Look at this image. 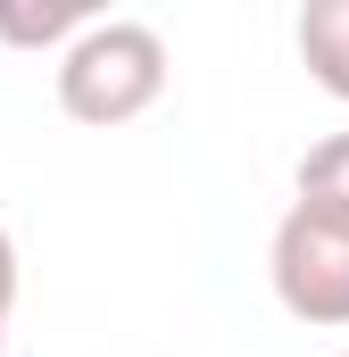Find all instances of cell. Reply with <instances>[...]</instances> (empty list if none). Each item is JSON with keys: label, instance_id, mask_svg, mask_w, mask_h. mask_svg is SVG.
I'll return each instance as SVG.
<instances>
[{"label": "cell", "instance_id": "6", "mask_svg": "<svg viewBox=\"0 0 349 357\" xmlns=\"http://www.w3.org/2000/svg\"><path fill=\"white\" fill-rule=\"evenodd\" d=\"M8 307H17V241L0 225V324H8Z\"/></svg>", "mask_w": 349, "mask_h": 357}, {"label": "cell", "instance_id": "4", "mask_svg": "<svg viewBox=\"0 0 349 357\" xmlns=\"http://www.w3.org/2000/svg\"><path fill=\"white\" fill-rule=\"evenodd\" d=\"M91 25V0H0V42L8 50H67Z\"/></svg>", "mask_w": 349, "mask_h": 357}, {"label": "cell", "instance_id": "8", "mask_svg": "<svg viewBox=\"0 0 349 357\" xmlns=\"http://www.w3.org/2000/svg\"><path fill=\"white\" fill-rule=\"evenodd\" d=\"M341 357H349V349H341Z\"/></svg>", "mask_w": 349, "mask_h": 357}, {"label": "cell", "instance_id": "2", "mask_svg": "<svg viewBox=\"0 0 349 357\" xmlns=\"http://www.w3.org/2000/svg\"><path fill=\"white\" fill-rule=\"evenodd\" d=\"M266 282H274L283 316L341 333L349 324V216L291 199L283 225H274V241H266Z\"/></svg>", "mask_w": 349, "mask_h": 357}, {"label": "cell", "instance_id": "3", "mask_svg": "<svg viewBox=\"0 0 349 357\" xmlns=\"http://www.w3.org/2000/svg\"><path fill=\"white\" fill-rule=\"evenodd\" d=\"M299 67L333 100H349V0H308L299 8Z\"/></svg>", "mask_w": 349, "mask_h": 357}, {"label": "cell", "instance_id": "5", "mask_svg": "<svg viewBox=\"0 0 349 357\" xmlns=\"http://www.w3.org/2000/svg\"><path fill=\"white\" fill-rule=\"evenodd\" d=\"M299 199H308V208L349 216V133H325V142L299 158Z\"/></svg>", "mask_w": 349, "mask_h": 357}, {"label": "cell", "instance_id": "1", "mask_svg": "<svg viewBox=\"0 0 349 357\" xmlns=\"http://www.w3.org/2000/svg\"><path fill=\"white\" fill-rule=\"evenodd\" d=\"M167 91V42L142 17H91L59 50V108L75 125H133Z\"/></svg>", "mask_w": 349, "mask_h": 357}, {"label": "cell", "instance_id": "7", "mask_svg": "<svg viewBox=\"0 0 349 357\" xmlns=\"http://www.w3.org/2000/svg\"><path fill=\"white\" fill-rule=\"evenodd\" d=\"M0 357H8V324H0Z\"/></svg>", "mask_w": 349, "mask_h": 357}]
</instances>
